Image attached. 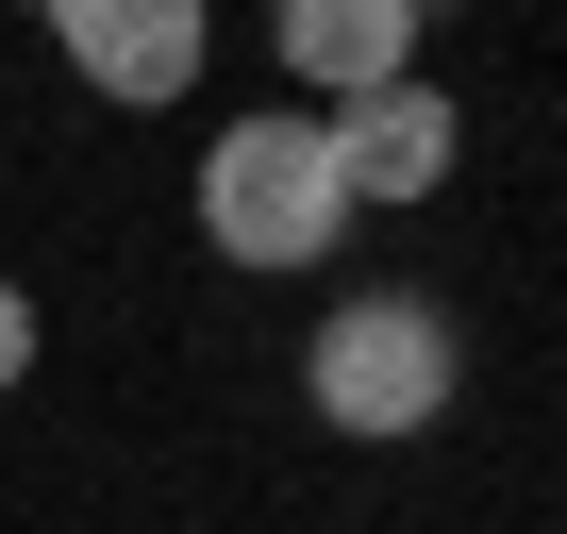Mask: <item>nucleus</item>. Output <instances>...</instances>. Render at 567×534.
<instances>
[{"label": "nucleus", "instance_id": "obj_1", "mask_svg": "<svg viewBox=\"0 0 567 534\" xmlns=\"http://www.w3.org/2000/svg\"><path fill=\"white\" fill-rule=\"evenodd\" d=\"M301 401H318L351 451L434 434V418L467 401V335H451V301H417V285H351V301L318 318V351H301Z\"/></svg>", "mask_w": 567, "mask_h": 534}, {"label": "nucleus", "instance_id": "obj_2", "mask_svg": "<svg viewBox=\"0 0 567 534\" xmlns=\"http://www.w3.org/2000/svg\"><path fill=\"white\" fill-rule=\"evenodd\" d=\"M200 234H217V267H334L351 250V184H334V151H318V117H217L200 134Z\"/></svg>", "mask_w": 567, "mask_h": 534}, {"label": "nucleus", "instance_id": "obj_3", "mask_svg": "<svg viewBox=\"0 0 567 534\" xmlns=\"http://www.w3.org/2000/svg\"><path fill=\"white\" fill-rule=\"evenodd\" d=\"M318 151H334L351 217H401V201H451V167H467V117H451L434 84H384V101H334V117H318Z\"/></svg>", "mask_w": 567, "mask_h": 534}, {"label": "nucleus", "instance_id": "obj_4", "mask_svg": "<svg viewBox=\"0 0 567 534\" xmlns=\"http://www.w3.org/2000/svg\"><path fill=\"white\" fill-rule=\"evenodd\" d=\"M51 51L101 101H184L200 51H217V18H200V0H51Z\"/></svg>", "mask_w": 567, "mask_h": 534}, {"label": "nucleus", "instance_id": "obj_5", "mask_svg": "<svg viewBox=\"0 0 567 534\" xmlns=\"http://www.w3.org/2000/svg\"><path fill=\"white\" fill-rule=\"evenodd\" d=\"M284 68H301L318 101L417 84V0H284Z\"/></svg>", "mask_w": 567, "mask_h": 534}, {"label": "nucleus", "instance_id": "obj_6", "mask_svg": "<svg viewBox=\"0 0 567 534\" xmlns=\"http://www.w3.org/2000/svg\"><path fill=\"white\" fill-rule=\"evenodd\" d=\"M18 368H34V301H18V267H0V401H18Z\"/></svg>", "mask_w": 567, "mask_h": 534}]
</instances>
